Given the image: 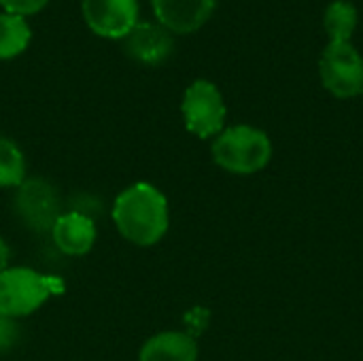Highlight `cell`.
<instances>
[{"instance_id": "1", "label": "cell", "mask_w": 363, "mask_h": 361, "mask_svg": "<svg viewBox=\"0 0 363 361\" xmlns=\"http://www.w3.org/2000/svg\"><path fill=\"white\" fill-rule=\"evenodd\" d=\"M117 232L136 247L157 245L170 228L168 198L147 181L125 187L111 209Z\"/></svg>"}, {"instance_id": "2", "label": "cell", "mask_w": 363, "mask_h": 361, "mask_svg": "<svg viewBox=\"0 0 363 361\" xmlns=\"http://www.w3.org/2000/svg\"><path fill=\"white\" fill-rule=\"evenodd\" d=\"M66 283L57 277L40 274L28 266H15L0 272V315L21 319L36 313L53 296H62Z\"/></svg>"}, {"instance_id": "3", "label": "cell", "mask_w": 363, "mask_h": 361, "mask_svg": "<svg viewBox=\"0 0 363 361\" xmlns=\"http://www.w3.org/2000/svg\"><path fill=\"white\" fill-rule=\"evenodd\" d=\"M213 162L232 174H255L272 160L268 134L253 126H232L215 136L211 147Z\"/></svg>"}, {"instance_id": "4", "label": "cell", "mask_w": 363, "mask_h": 361, "mask_svg": "<svg viewBox=\"0 0 363 361\" xmlns=\"http://www.w3.org/2000/svg\"><path fill=\"white\" fill-rule=\"evenodd\" d=\"M13 209L19 221L36 234L51 232L62 211V198L57 187L43 177H26V181L15 187Z\"/></svg>"}, {"instance_id": "5", "label": "cell", "mask_w": 363, "mask_h": 361, "mask_svg": "<svg viewBox=\"0 0 363 361\" xmlns=\"http://www.w3.org/2000/svg\"><path fill=\"white\" fill-rule=\"evenodd\" d=\"M181 113L185 128L194 136L213 138L223 132L228 109L219 87L206 79H198L185 89Z\"/></svg>"}, {"instance_id": "6", "label": "cell", "mask_w": 363, "mask_h": 361, "mask_svg": "<svg viewBox=\"0 0 363 361\" xmlns=\"http://www.w3.org/2000/svg\"><path fill=\"white\" fill-rule=\"evenodd\" d=\"M323 87L336 98H355L363 91V57L351 43H330L319 60Z\"/></svg>"}, {"instance_id": "7", "label": "cell", "mask_w": 363, "mask_h": 361, "mask_svg": "<svg viewBox=\"0 0 363 361\" xmlns=\"http://www.w3.org/2000/svg\"><path fill=\"white\" fill-rule=\"evenodd\" d=\"M83 17L91 32L104 38H123L138 23L136 0H83Z\"/></svg>"}, {"instance_id": "8", "label": "cell", "mask_w": 363, "mask_h": 361, "mask_svg": "<svg viewBox=\"0 0 363 361\" xmlns=\"http://www.w3.org/2000/svg\"><path fill=\"white\" fill-rule=\"evenodd\" d=\"M53 245L68 257H83L96 245V223L83 211H64L51 228Z\"/></svg>"}, {"instance_id": "9", "label": "cell", "mask_w": 363, "mask_h": 361, "mask_svg": "<svg viewBox=\"0 0 363 361\" xmlns=\"http://www.w3.org/2000/svg\"><path fill=\"white\" fill-rule=\"evenodd\" d=\"M217 0H151L162 28L174 34L200 30L215 11Z\"/></svg>"}, {"instance_id": "10", "label": "cell", "mask_w": 363, "mask_h": 361, "mask_svg": "<svg viewBox=\"0 0 363 361\" xmlns=\"http://www.w3.org/2000/svg\"><path fill=\"white\" fill-rule=\"evenodd\" d=\"M121 40H123V51L132 60L147 66L162 64L172 53V36L160 23L140 21Z\"/></svg>"}, {"instance_id": "11", "label": "cell", "mask_w": 363, "mask_h": 361, "mask_svg": "<svg viewBox=\"0 0 363 361\" xmlns=\"http://www.w3.org/2000/svg\"><path fill=\"white\" fill-rule=\"evenodd\" d=\"M138 361H198V343L185 332H160L145 340Z\"/></svg>"}, {"instance_id": "12", "label": "cell", "mask_w": 363, "mask_h": 361, "mask_svg": "<svg viewBox=\"0 0 363 361\" xmlns=\"http://www.w3.org/2000/svg\"><path fill=\"white\" fill-rule=\"evenodd\" d=\"M323 28L330 43H351L357 28V9L349 0H334L323 15Z\"/></svg>"}, {"instance_id": "13", "label": "cell", "mask_w": 363, "mask_h": 361, "mask_svg": "<svg viewBox=\"0 0 363 361\" xmlns=\"http://www.w3.org/2000/svg\"><path fill=\"white\" fill-rule=\"evenodd\" d=\"M30 43V28L23 17L2 13L0 15V60L17 57Z\"/></svg>"}, {"instance_id": "14", "label": "cell", "mask_w": 363, "mask_h": 361, "mask_svg": "<svg viewBox=\"0 0 363 361\" xmlns=\"http://www.w3.org/2000/svg\"><path fill=\"white\" fill-rule=\"evenodd\" d=\"M26 181V157L21 149L0 136V187H19Z\"/></svg>"}, {"instance_id": "15", "label": "cell", "mask_w": 363, "mask_h": 361, "mask_svg": "<svg viewBox=\"0 0 363 361\" xmlns=\"http://www.w3.org/2000/svg\"><path fill=\"white\" fill-rule=\"evenodd\" d=\"M19 326L15 319L0 315V353L11 351L19 343Z\"/></svg>"}, {"instance_id": "16", "label": "cell", "mask_w": 363, "mask_h": 361, "mask_svg": "<svg viewBox=\"0 0 363 361\" xmlns=\"http://www.w3.org/2000/svg\"><path fill=\"white\" fill-rule=\"evenodd\" d=\"M49 0H0V6L11 13V15H19V17H26V15H32V13H38Z\"/></svg>"}, {"instance_id": "17", "label": "cell", "mask_w": 363, "mask_h": 361, "mask_svg": "<svg viewBox=\"0 0 363 361\" xmlns=\"http://www.w3.org/2000/svg\"><path fill=\"white\" fill-rule=\"evenodd\" d=\"M9 260H11V249L4 243V238L0 236V272H4L9 268Z\"/></svg>"}]
</instances>
